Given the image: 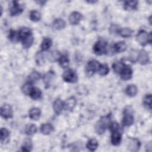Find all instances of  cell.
Listing matches in <instances>:
<instances>
[{
	"label": "cell",
	"instance_id": "obj_1",
	"mask_svg": "<svg viewBox=\"0 0 152 152\" xmlns=\"http://www.w3.org/2000/svg\"><path fill=\"white\" fill-rule=\"evenodd\" d=\"M19 40L21 41L23 47L25 49L30 48L33 43V36L31 31L27 27H22L18 31Z\"/></svg>",
	"mask_w": 152,
	"mask_h": 152
},
{
	"label": "cell",
	"instance_id": "obj_2",
	"mask_svg": "<svg viewBox=\"0 0 152 152\" xmlns=\"http://www.w3.org/2000/svg\"><path fill=\"white\" fill-rule=\"evenodd\" d=\"M111 131V142L113 145H118L122 140V133L119 124L116 122H110L109 126Z\"/></svg>",
	"mask_w": 152,
	"mask_h": 152
},
{
	"label": "cell",
	"instance_id": "obj_3",
	"mask_svg": "<svg viewBox=\"0 0 152 152\" xmlns=\"http://www.w3.org/2000/svg\"><path fill=\"white\" fill-rule=\"evenodd\" d=\"M111 120V114H107L103 116L96 122L94 126L96 132L99 135H102L104 133L106 128L109 126Z\"/></svg>",
	"mask_w": 152,
	"mask_h": 152
},
{
	"label": "cell",
	"instance_id": "obj_4",
	"mask_svg": "<svg viewBox=\"0 0 152 152\" xmlns=\"http://www.w3.org/2000/svg\"><path fill=\"white\" fill-rule=\"evenodd\" d=\"M134 122V118L133 115V110L129 106L126 107L123 111L122 125L124 126H129L133 124Z\"/></svg>",
	"mask_w": 152,
	"mask_h": 152
},
{
	"label": "cell",
	"instance_id": "obj_5",
	"mask_svg": "<svg viewBox=\"0 0 152 152\" xmlns=\"http://www.w3.org/2000/svg\"><path fill=\"white\" fill-rule=\"evenodd\" d=\"M136 38L137 40L141 45L145 46L148 43H151V33H147L145 30H140L137 34Z\"/></svg>",
	"mask_w": 152,
	"mask_h": 152
},
{
	"label": "cell",
	"instance_id": "obj_6",
	"mask_svg": "<svg viewBox=\"0 0 152 152\" xmlns=\"http://www.w3.org/2000/svg\"><path fill=\"white\" fill-rule=\"evenodd\" d=\"M107 43L104 40H99L93 46V52L97 55H102L107 52Z\"/></svg>",
	"mask_w": 152,
	"mask_h": 152
},
{
	"label": "cell",
	"instance_id": "obj_7",
	"mask_svg": "<svg viewBox=\"0 0 152 152\" xmlns=\"http://www.w3.org/2000/svg\"><path fill=\"white\" fill-rule=\"evenodd\" d=\"M100 63L96 60H91L88 62L86 66V73L87 76H92L100 66Z\"/></svg>",
	"mask_w": 152,
	"mask_h": 152
},
{
	"label": "cell",
	"instance_id": "obj_8",
	"mask_svg": "<svg viewBox=\"0 0 152 152\" xmlns=\"http://www.w3.org/2000/svg\"><path fill=\"white\" fill-rule=\"evenodd\" d=\"M63 79L65 81L68 83H74L77 82L78 77L76 72L72 69H66L62 75Z\"/></svg>",
	"mask_w": 152,
	"mask_h": 152
},
{
	"label": "cell",
	"instance_id": "obj_9",
	"mask_svg": "<svg viewBox=\"0 0 152 152\" xmlns=\"http://www.w3.org/2000/svg\"><path fill=\"white\" fill-rule=\"evenodd\" d=\"M24 10L23 6L20 5L17 1H12L10 7V14L11 16L20 15Z\"/></svg>",
	"mask_w": 152,
	"mask_h": 152
},
{
	"label": "cell",
	"instance_id": "obj_10",
	"mask_svg": "<svg viewBox=\"0 0 152 152\" xmlns=\"http://www.w3.org/2000/svg\"><path fill=\"white\" fill-rule=\"evenodd\" d=\"M13 112L11 106L8 104H4L1 107V116L6 119L12 117Z\"/></svg>",
	"mask_w": 152,
	"mask_h": 152
},
{
	"label": "cell",
	"instance_id": "obj_11",
	"mask_svg": "<svg viewBox=\"0 0 152 152\" xmlns=\"http://www.w3.org/2000/svg\"><path fill=\"white\" fill-rule=\"evenodd\" d=\"M133 71L132 68L129 65H125L121 73L119 74L121 77L124 80H129L132 75Z\"/></svg>",
	"mask_w": 152,
	"mask_h": 152
},
{
	"label": "cell",
	"instance_id": "obj_12",
	"mask_svg": "<svg viewBox=\"0 0 152 152\" xmlns=\"http://www.w3.org/2000/svg\"><path fill=\"white\" fill-rule=\"evenodd\" d=\"M82 19V15L78 12H72L69 16V22L72 25H77L79 24Z\"/></svg>",
	"mask_w": 152,
	"mask_h": 152
},
{
	"label": "cell",
	"instance_id": "obj_13",
	"mask_svg": "<svg viewBox=\"0 0 152 152\" xmlns=\"http://www.w3.org/2000/svg\"><path fill=\"white\" fill-rule=\"evenodd\" d=\"M137 60L140 64L146 65L149 62V56L148 53L144 50H140L138 55Z\"/></svg>",
	"mask_w": 152,
	"mask_h": 152
},
{
	"label": "cell",
	"instance_id": "obj_14",
	"mask_svg": "<svg viewBox=\"0 0 152 152\" xmlns=\"http://www.w3.org/2000/svg\"><path fill=\"white\" fill-rule=\"evenodd\" d=\"M53 108L56 114H60L64 109V103L60 99H57L53 102Z\"/></svg>",
	"mask_w": 152,
	"mask_h": 152
},
{
	"label": "cell",
	"instance_id": "obj_15",
	"mask_svg": "<svg viewBox=\"0 0 152 152\" xmlns=\"http://www.w3.org/2000/svg\"><path fill=\"white\" fill-rule=\"evenodd\" d=\"M54 77L55 73L53 71H49L43 75V81L46 87H48L50 85L52 81L53 80Z\"/></svg>",
	"mask_w": 152,
	"mask_h": 152
},
{
	"label": "cell",
	"instance_id": "obj_16",
	"mask_svg": "<svg viewBox=\"0 0 152 152\" xmlns=\"http://www.w3.org/2000/svg\"><path fill=\"white\" fill-rule=\"evenodd\" d=\"M41 115V111L40 109L38 107H33L31 108L29 112L28 116L29 118L34 121H37L39 119Z\"/></svg>",
	"mask_w": 152,
	"mask_h": 152
},
{
	"label": "cell",
	"instance_id": "obj_17",
	"mask_svg": "<svg viewBox=\"0 0 152 152\" xmlns=\"http://www.w3.org/2000/svg\"><path fill=\"white\" fill-rule=\"evenodd\" d=\"M65 26H66V23L62 18H56L52 23L53 28L58 30L64 28Z\"/></svg>",
	"mask_w": 152,
	"mask_h": 152
},
{
	"label": "cell",
	"instance_id": "obj_18",
	"mask_svg": "<svg viewBox=\"0 0 152 152\" xmlns=\"http://www.w3.org/2000/svg\"><path fill=\"white\" fill-rule=\"evenodd\" d=\"M118 33L123 37H129L132 36L133 30L128 27H124L118 29Z\"/></svg>",
	"mask_w": 152,
	"mask_h": 152
},
{
	"label": "cell",
	"instance_id": "obj_19",
	"mask_svg": "<svg viewBox=\"0 0 152 152\" xmlns=\"http://www.w3.org/2000/svg\"><path fill=\"white\" fill-rule=\"evenodd\" d=\"M138 93V88L134 84L128 86L125 89V93L129 97H134Z\"/></svg>",
	"mask_w": 152,
	"mask_h": 152
},
{
	"label": "cell",
	"instance_id": "obj_20",
	"mask_svg": "<svg viewBox=\"0 0 152 152\" xmlns=\"http://www.w3.org/2000/svg\"><path fill=\"white\" fill-rule=\"evenodd\" d=\"M64 103V109L68 110H71L76 104V100L74 97L68 98Z\"/></svg>",
	"mask_w": 152,
	"mask_h": 152
},
{
	"label": "cell",
	"instance_id": "obj_21",
	"mask_svg": "<svg viewBox=\"0 0 152 152\" xmlns=\"http://www.w3.org/2000/svg\"><path fill=\"white\" fill-rule=\"evenodd\" d=\"M126 49V45L125 42L121 41L116 42L113 45V49L116 53H121L125 51Z\"/></svg>",
	"mask_w": 152,
	"mask_h": 152
},
{
	"label": "cell",
	"instance_id": "obj_22",
	"mask_svg": "<svg viewBox=\"0 0 152 152\" xmlns=\"http://www.w3.org/2000/svg\"><path fill=\"white\" fill-rule=\"evenodd\" d=\"M42 95V91L37 87H33L29 96L33 100H38L41 98Z\"/></svg>",
	"mask_w": 152,
	"mask_h": 152
},
{
	"label": "cell",
	"instance_id": "obj_23",
	"mask_svg": "<svg viewBox=\"0 0 152 152\" xmlns=\"http://www.w3.org/2000/svg\"><path fill=\"white\" fill-rule=\"evenodd\" d=\"M140 142L138 140L134 138L131 140L129 144V149L131 151H137L140 147Z\"/></svg>",
	"mask_w": 152,
	"mask_h": 152
},
{
	"label": "cell",
	"instance_id": "obj_24",
	"mask_svg": "<svg viewBox=\"0 0 152 152\" xmlns=\"http://www.w3.org/2000/svg\"><path fill=\"white\" fill-rule=\"evenodd\" d=\"M138 2L137 1H129L124 2V9L126 10H135L137 9Z\"/></svg>",
	"mask_w": 152,
	"mask_h": 152
},
{
	"label": "cell",
	"instance_id": "obj_25",
	"mask_svg": "<svg viewBox=\"0 0 152 152\" xmlns=\"http://www.w3.org/2000/svg\"><path fill=\"white\" fill-rule=\"evenodd\" d=\"M53 131V126L49 123L42 124L40 126V131L44 135H48Z\"/></svg>",
	"mask_w": 152,
	"mask_h": 152
},
{
	"label": "cell",
	"instance_id": "obj_26",
	"mask_svg": "<svg viewBox=\"0 0 152 152\" xmlns=\"http://www.w3.org/2000/svg\"><path fill=\"white\" fill-rule=\"evenodd\" d=\"M98 145H99L98 141L96 139L92 138V139H90V140H88V141L87 143L86 147L88 149V150L94 151L97 148Z\"/></svg>",
	"mask_w": 152,
	"mask_h": 152
},
{
	"label": "cell",
	"instance_id": "obj_27",
	"mask_svg": "<svg viewBox=\"0 0 152 152\" xmlns=\"http://www.w3.org/2000/svg\"><path fill=\"white\" fill-rule=\"evenodd\" d=\"M52 45V40L49 37H45L42 40L40 47L42 50L45 51L48 50Z\"/></svg>",
	"mask_w": 152,
	"mask_h": 152
},
{
	"label": "cell",
	"instance_id": "obj_28",
	"mask_svg": "<svg viewBox=\"0 0 152 152\" xmlns=\"http://www.w3.org/2000/svg\"><path fill=\"white\" fill-rule=\"evenodd\" d=\"M143 105L148 110L151 109V95L150 94H146L143 99Z\"/></svg>",
	"mask_w": 152,
	"mask_h": 152
},
{
	"label": "cell",
	"instance_id": "obj_29",
	"mask_svg": "<svg viewBox=\"0 0 152 152\" xmlns=\"http://www.w3.org/2000/svg\"><path fill=\"white\" fill-rule=\"evenodd\" d=\"M58 62H59V65L62 68H66L68 66L69 63L68 57L66 55H61L58 59Z\"/></svg>",
	"mask_w": 152,
	"mask_h": 152
},
{
	"label": "cell",
	"instance_id": "obj_30",
	"mask_svg": "<svg viewBox=\"0 0 152 152\" xmlns=\"http://www.w3.org/2000/svg\"><path fill=\"white\" fill-rule=\"evenodd\" d=\"M40 74L36 71H33L28 76V82L31 83V84L37 81L38 80H40Z\"/></svg>",
	"mask_w": 152,
	"mask_h": 152
},
{
	"label": "cell",
	"instance_id": "obj_31",
	"mask_svg": "<svg viewBox=\"0 0 152 152\" xmlns=\"http://www.w3.org/2000/svg\"><path fill=\"white\" fill-rule=\"evenodd\" d=\"M125 64H124L123 62L121 61H117L115 62L113 65H112V68L113 71L117 73V74H120L123 68H124Z\"/></svg>",
	"mask_w": 152,
	"mask_h": 152
},
{
	"label": "cell",
	"instance_id": "obj_32",
	"mask_svg": "<svg viewBox=\"0 0 152 152\" xmlns=\"http://www.w3.org/2000/svg\"><path fill=\"white\" fill-rule=\"evenodd\" d=\"M29 17L31 21L34 22H37L41 19V14L36 10H33L30 12Z\"/></svg>",
	"mask_w": 152,
	"mask_h": 152
},
{
	"label": "cell",
	"instance_id": "obj_33",
	"mask_svg": "<svg viewBox=\"0 0 152 152\" xmlns=\"http://www.w3.org/2000/svg\"><path fill=\"white\" fill-rule=\"evenodd\" d=\"M97 71L99 74H100V75H106L109 72V68L108 67L107 64H100L98 68Z\"/></svg>",
	"mask_w": 152,
	"mask_h": 152
},
{
	"label": "cell",
	"instance_id": "obj_34",
	"mask_svg": "<svg viewBox=\"0 0 152 152\" xmlns=\"http://www.w3.org/2000/svg\"><path fill=\"white\" fill-rule=\"evenodd\" d=\"M32 142L30 139L25 140L23 145L21 146V150L23 151H30L32 150Z\"/></svg>",
	"mask_w": 152,
	"mask_h": 152
},
{
	"label": "cell",
	"instance_id": "obj_35",
	"mask_svg": "<svg viewBox=\"0 0 152 152\" xmlns=\"http://www.w3.org/2000/svg\"><path fill=\"white\" fill-rule=\"evenodd\" d=\"M0 134H1V141L2 143H3L10 136V132L7 129L5 128H2L1 129Z\"/></svg>",
	"mask_w": 152,
	"mask_h": 152
},
{
	"label": "cell",
	"instance_id": "obj_36",
	"mask_svg": "<svg viewBox=\"0 0 152 152\" xmlns=\"http://www.w3.org/2000/svg\"><path fill=\"white\" fill-rule=\"evenodd\" d=\"M33 87H32L31 83L28 81L27 83H26L24 84L21 87L22 92L26 95H29Z\"/></svg>",
	"mask_w": 152,
	"mask_h": 152
},
{
	"label": "cell",
	"instance_id": "obj_37",
	"mask_svg": "<svg viewBox=\"0 0 152 152\" xmlns=\"http://www.w3.org/2000/svg\"><path fill=\"white\" fill-rule=\"evenodd\" d=\"M37 127L35 125L31 124L26 127L25 129V132L28 135H33L37 132Z\"/></svg>",
	"mask_w": 152,
	"mask_h": 152
},
{
	"label": "cell",
	"instance_id": "obj_38",
	"mask_svg": "<svg viewBox=\"0 0 152 152\" xmlns=\"http://www.w3.org/2000/svg\"><path fill=\"white\" fill-rule=\"evenodd\" d=\"M8 37L10 39L11 41L12 42H18L20 41L19 40V35H18V31H14L13 30H11L10 33H9V35H8Z\"/></svg>",
	"mask_w": 152,
	"mask_h": 152
},
{
	"label": "cell",
	"instance_id": "obj_39",
	"mask_svg": "<svg viewBox=\"0 0 152 152\" xmlns=\"http://www.w3.org/2000/svg\"><path fill=\"white\" fill-rule=\"evenodd\" d=\"M36 63L38 65H41L43 64V63L45 62V59H44L43 55L42 52H39L36 54Z\"/></svg>",
	"mask_w": 152,
	"mask_h": 152
},
{
	"label": "cell",
	"instance_id": "obj_40",
	"mask_svg": "<svg viewBox=\"0 0 152 152\" xmlns=\"http://www.w3.org/2000/svg\"><path fill=\"white\" fill-rule=\"evenodd\" d=\"M88 2H89V3H90V4H91V3H95L96 1H87Z\"/></svg>",
	"mask_w": 152,
	"mask_h": 152
}]
</instances>
